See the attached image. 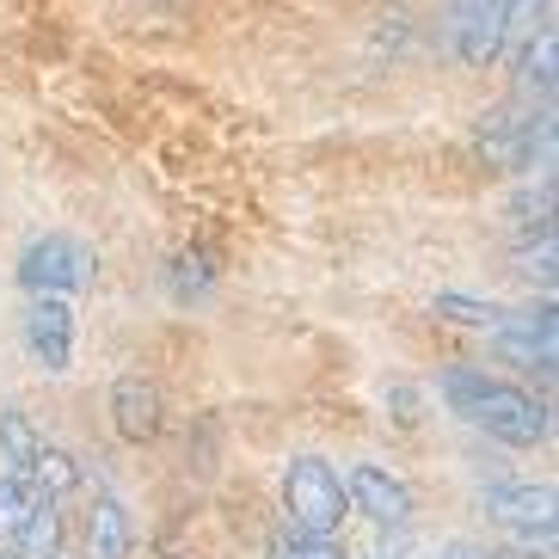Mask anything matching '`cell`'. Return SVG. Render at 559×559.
<instances>
[{"mask_svg": "<svg viewBox=\"0 0 559 559\" xmlns=\"http://www.w3.org/2000/svg\"><path fill=\"white\" fill-rule=\"evenodd\" d=\"M443 394L474 430H486V437H498L510 449H528L547 437V406L535 394H523V388H510V381H492L479 369H455L443 381Z\"/></svg>", "mask_w": 559, "mask_h": 559, "instance_id": "6da1fadb", "label": "cell"}, {"mask_svg": "<svg viewBox=\"0 0 559 559\" xmlns=\"http://www.w3.org/2000/svg\"><path fill=\"white\" fill-rule=\"evenodd\" d=\"M283 504H289V528L301 535H338V523L350 516L345 504V479L338 467L320 455H296L283 474Z\"/></svg>", "mask_w": 559, "mask_h": 559, "instance_id": "7a4b0ae2", "label": "cell"}, {"mask_svg": "<svg viewBox=\"0 0 559 559\" xmlns=\"http://www.w3.org/2000/svg\"><path fill=\"white\" fill-rule=\"evenodd\" d=\"M93 271H99V259L74 234H44V240H32L19 252V283L32 296H74V289L93 283Z\"/></svg>", "mask_w": 559, "mask_h": 559, "instance_id": "3957f363", "label": "cell"}, {"mask_svg": "<svg viewBox=\"0 0 559 559\" xmlns=\"http://www.w3.org/2000/svg\"><path fill=\"white\" fill-rule=\"evenodd\" d=\"M25 350L50 376H62L74 362V308H68V296H32V308H25Z\"/></svg>", "mask_w": 559, "mask_h": 559, "instance_id": "277c9868", "label": "cell"}, {"mask_svg": "<svg viewBox=\"0 0 559 559\" xmlns=\"http://www.w3.org/2000/svg\"><path fill=\"white\" fill-rule=\"evenodd\" d=\"M345 504L362 510V516L381 523V528H400L412 516V486L400 474H388V467H376V461H362L345 479Z\"/></svg>", "mask_w": 559, "mask_h": 559, "instance_id": "5b68a950", "label": "cell"}, {"mask_svg": "<svg viewBox=\"0 0 559 559\" xmlns=\"http://www.w3.org/2000/svg\"><path fill=\"white\" fill-rule=\"evenodd\" d=\"M504 7L498 0H455V13H449V44H455V56L467 68H486L498 62V50H504Z\"/></svg>", "mask_w": 559, "mask_h": 559, "instance_id": "8992f818", "label": "cell"}, {"mask_svg": "<svg viewBox=\"0 0 559 559\" xmlns=\"http://www.w3.org/2000/svg\"><path fill=\"white\" fill-rule=\"evenodd\" d=\"M498 357L516 362V369H554V308H528V313H504V326L492 332Z\"/></svg>", "mask_w": 559, "mask_h": 559, "instance_id": "52a82bcc", "label": "cell"}, {"mask_svg": "<svg viewBox=\"0 0 559 559\" xmlns=\"http://www.w3.org/2000/svg\"><path fill=\"white\" fill-rule=\"evenodd\" d=\"M486 510L523 535H554V486H486Z\"/></svg>", "mask_w": 559, "mask_h": 559, "instance_id": "ba28073f", "label": "cell"}, {"mask_svg": "<svg viewBox=\"0 0 559 559\" xmlns=\"http://www.w3.org/2000/svg\"><path fill=\"white\" fill-rule=\"evenodd\" d=\"M111 418H117V430H123L130 443H148L154 430H160V388L142 381V376H123L111 388Z\"/></svg>", "mask_w": 559, "mask_h": 559, "instance_id": "9c48e42d", "label": "cell"}, {"mask_svg": "<svg viewBox=\"0 0 559 559\" xmlns=\"http://www.w3.org/2000/svg\"><path fill=\"white\" fill-rule=\"evenodd\" d=\"M13 559H62V510H56V498L44 492L32 498L25 523L13 528Z\"/></svg>", "mask_w": 559, "mask_h": 559, "instance_id": "30bf717a", "label": "cell"}, {"mask_svg": "<svg viewBox=\"0 0 559 559\" xmlns=\"http://www.w3.org/2000/svg\"><path fill=\"white\" fill-rule=\"evenodd\" d=\"M86 559H130V510L111 492L86 510Z\"/></svg>", "mask_w": 559, "mask_h": 559, "instance_id": "8fae6325", "label": "cell"}, {"mask_svg": "<svg viewBox=\"0 0 559 559\" xmlns=\"http://www.w3.org/2000/svg\"><path fill=\"white\" fill-rule=\"evenodd\" d=\"M554 62H559V37L542 32L516 56V99H542V111L554 105Z\"/></svg>", "mask_w": 559, "mask_h": 559, "instance_id": "7c38bea8", "label": "cell"}, {"mask_svg": "<svg viewBox=\"0 0 559 559\" xmlns=\"http://www.w3.org/2000/svg\"><path fill=\"white\" fill-rule=\"evenodd\" d=\"M25 479H32V492L62 498V492H74V486H81V461L68 455V449H37V461L25 467Z\"/></svg>", "mask_w": 559, "mask_h": 559, "instance_id": "4fadbf2b", "label": "cell"}, {"mask_svg": "<svg viewBox=\"0 0 559 559\" xmlns=\"http://www.w3.org/2000/svg\"><path fill=\"white\" fill-rule=\"evenodd\" d=\"M37 449H44V437L32 430V418H25L19 406H0V455L13 461V474H25V467H32Z\"/></svg>", "mask_w": 559, "mask_h": 559, "instance_id": "5bb4252c", "label": "cell"}, {"mask_svg": "<svg viewBox=\"0 0 559 559\" xmlns=\"http://www.w3.org/2000/svg\"><path fill=\"white\" fill-rule=\"evenodd\" d=\"M264 559H345V547H338V535H301V528H289V535L271 542Z\"/></svg>", "mask_w": 559, "mask_h": 559, "instance_id": "9a60e30c", "label": "cell"}, {"mask_svg": "<svg viewBox=\"0 0 559 559\" xmlns=\"http://www.w3.org/2000/svg\"><path fill=\"white\" fill-rule=\"evenodd\" d=\"M437 313H443V320H461V326H486V332H498L510 308H498V301H474V296H437Z\"/></svg>", "mask_w": 559, "mask_h": 559, "instance_id": "2e32d148", "label": "cell"}, {"mask_svg": "<svg viewBox=\"0 0 559 559\" xmlns=\"http://www.w3.org/2000/svg\"><path fill=\"white\" fill-rule=\"evenodd\" d=\"M32 479L25 474H0V542H13V528L25 523V510H32Z\"/></svg>", "mask_w": 559, "mask_h": 559, "instance_id": "e0dca14e", "label": "cell"}, {"mask_svg": "<svg viewBox=\"0 0 559 559\" xmlns=\"http://www.w3.org/2000/svg\"><path fill=\"white\" fill-rule=\"evenodd\" d=\"M498 7H504V32H516V25H528V19L542 13L547 0H498Z\"/></svg>", "mask_w": 559, "mask_h": 559, "instance_id": "ac0fdd59", "label": "cell"}, {"mask_svg": "<svg viewBox=\"0 0 559 559\" xmlns=\"http://www.w3.org/2000/svg\"><path fill=\"white\" fill-rule=\"evenodd\" d=\"M0 559H13V547H7V554H0Z\"/></svg>", "mask_w": 559, "mask_h": 559, "instance_id": "d6986e66", "label": "cell"}]
</instances>
